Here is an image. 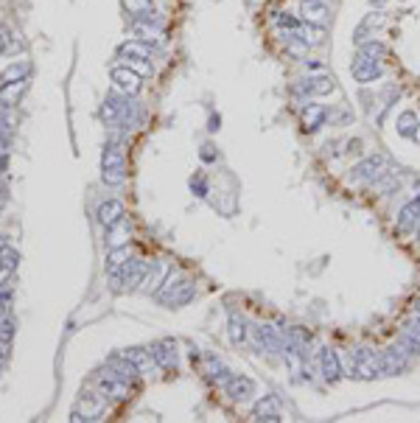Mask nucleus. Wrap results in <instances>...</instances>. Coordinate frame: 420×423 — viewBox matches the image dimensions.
I'll use <instances>...</instances> for the list:
<instances>
[{
  "label": "nucleus",
  "instance_id": "f257e3e1",
  "mask_svg": "<svg viewBox=\"0 0 420 423\" xmlns=\"http://www.w3.org/2000/svg\"><path fill=\"white\" fill-rule=\"evenodd\" d=\"M101 118H104V123L112 129V137H115V140H123V137H129V132L140 123L143 112H140V104H137L132 96L115 90V93H110V96L104 98V104H101Z\"/></svg>",
  "mask_w": 420,
  "mask_h": 423
},
{
  "label": "nucleus",
  "instance_id": "5701e85b",
  "mask_svg": "<svg viewBox=\"0 0 420 423\" xmlns=\"http://www.w3.org/2000/svg\"><path fill=\"white\" fill-rule=\"evenodd\" d=\"M107 368L118 376V379H123V381H129V384H137V379H140V370L123 356V354H118V356H110V362H107Z\"/></svg>",
  "mask_w": 420,
  "mask_h": 423
},
{
  "label": "nucleus",
  "instance_id": "2f4dec72",
  "mask_svg": "<svg viewBox=\"0 0 420 423\" xmlns=\"http://www.w3.org/2000/svg\"><path fill=\"white\" fill-rule=\"evenodd\" d=\"M129 258H132V250H129V247H115V250H110V255H107V275H110V277L118 275V272L129 264Z\"/></svg>",
  "mask_w": 420,
  "mask_h": 423
},
{
  "label": "nucleus",
  "instance_id": "6e6552de",
  "mask_svg": "<svg viewBox=\"0 0 420 423\" xmlns=\"http://www.w3.org/2000/svg\"><path fill=\"white\" fill-rule=\"evenodd\" d=\"M107 395L104 392H93V390H85L82 398H79V409L70 415V420L79 423V420H101L104 409H107Z\"/></svg>",
  "mask_w": 420,
  "mask_h": 423
},
{
  "label": "nucleus",
  "instance_id": "8fccbe9b",
  "mask_svg": "<svg viewBox=\"0 0 420 423\" xmlns=\"http://www.w3.org/2000/svg\"><path fill=\"white\" fill-rule=\"evenodd\" d=\"M6 250V236H0V252Z\"/></svg>",
  "mask_w": 420,
  "mask_h": 423
},
{
  "label": "nucleus",
  "instance_id": "39448f33",
  "mask_svg": "<svg viewBox=\"0 0 420 423\" xmlns=\"http://www.w3.org/2000/svg\"><path fill=\"white\" fill-rule=\"evenodd\" d=\"M384 174H387V157L384 155H367L365 160H359L353 169H350V182L376 185Z\"/></svg>",
  "mask_w": 420,
  "mask_h": 423
},
{
  "label": "nucleus",
  "instance_id": "6ab92c4d",
  "mask_svg": "<svg viewBox=\"0 0 420 423\" xmlns=\"http://www.w3.org/2000/svg\"><path fill=\"white\" fill-rule=\"evenodd\" d=\"M252 420H266V423H280V398L277 395H263L255 409H252Z\"/></svg>",
  "mask_w": 420,
  "mask_h": 423
},
{
  "label": "nucleus",
  "instance_id": "aec40b11",
  "mask_svg": "<svg viewBox=\"0 0 420 423\" xmlns=\"http://www.w3.org/2000/svg\"><path fill=\"white\" fill-rule=\"evenodd\" d=\"M129 239H132V219L121 216L115 225L107 227V239L104 241H107V250H115V247H126Z\"/></svg>",
  "mask_w": 420,
  "mask_h": 423
},
{
  "label": "nucleus",
  "instance_id": "c9c22d12",
  "mask_svg": "<svg viewBox=\"0 0 420 423\" xmlns=\"http://www.w3.org/2000/svg\"><path fill=\"white\" fill-rule=\"evenodd\" d=\"M121 6L126 9L129 17H137V15H146L155 9V0H121Z\"/></svg>",
  "mask_w": 420,
  "mask_h": 423
},
{
  "label": "nucleus",
  "instance_id": "412c9836",
  "mask_svg": "<svg viewBox=\"0 0 420 423\" xmlns=\"http://www.w3.org/2000/svg\"><path fill=\"white\" fill-rule=\"evenodd\" d=\"M123 356L140 370V376H149V373L157 370V362H155V356H152V350H146V347H126Z\"/></svg>",
  "mask_w": 420,
  "mask_h": 423
},
{
  "label": "nucleus",
  "instance_id": "cd10ccee",
  "mask_svg": "<svg viewBox=\"0 0 420 423\" xmlns=\"http://www.w3.org/2000/svg\"><path fill=\"white\" fill-rule=\"evenodd\" d=\"M118 56L121 59H152V45L134 37V40L118 45Z\"/></svg>",
  "mask_w": 420,
  "mask_h": 423
},
{
  "label": "nucleus",
  "instance_id": "ea45409f",
  "mask_svg": "<svg viewBox=\"0 0 420 423\" xmlns=\"http://www.w3.org/2000/svg\"><path fill=\"white\" fill-rule=\"evenodd\" d=\"M191 188L196 191V196H204V193H207V185H204V177H193V180H191Z\"/></svg>",
  "mask_w": 420,
  "mask_h": 423
},
{
  "label": "nucleus",
  "instance_id": "58836bf2",
  "mask_svg": "<svg viewBox=\"0 0 420 423\" xmlns=\"http://www.w3.org/2000/svg\"><path fill=\"white\" fill-rule=\"evenodd\" d=\"M6 320H12V297H9V292L0 295V322H6Z\"/></svg>",
  "mask_w": 420,
  "mask_h": 423
},
{
  "label": "nucleus",
  "instance_id": "f8f14e48",
  "mask_svg": "<svg viewBox=\"0 0 420 423\" xmlns=\"http://www.w3.org/2000/svg\"><path fill=\"white\" fill-rule=\"evenodd\" d=\"M378 359H381V376H398V373H403V370L409 368V362H412V356L406 354L401 345H392V347L381 350Z\"/></svg>",
  "mask_w": 420,
  "mask_h": 423
},
{
  "label": "nucleus",
  "instance_id": "2eb2a0df",
  "mask_svg": "<svg viewBox=\"0 0 420 423\" xmlns=\"http://www.w3.org/2000/svg\"><path fill=\"white\" fill-rule=\"evenodd\" d=\"M149 350H152V356H155L157 368H163V370H177L180 354H177V342H174V339H157Z\"/></svg>",
  "mask_w": 420,
  "mask_h": 423
},
{
  "label": "nucleus",
  "instance_id": "de8ad7c7",
  "mask_svg": "<svg viewBox=\"0 0 420 423\" xmlns=\"http://www.w3.org/2000/svg\"><path fill=\"white\" fill-rule=\"evenodd\" d=\"M412 309H414V314H420V295L414 297V303H412Z\"/></svg>",
  "mask_w": 420,
  "mask_h": 423
},
{
  "label": "nucleus",
  "instance_id": "f704fd0d",
  "mask_svg": "<svg viewBox=\"0 0 420 423\" xmlns=\"http://www.w3.org/2000/svg\"><path fill=\"white\" fill-rule=\"evenodd\" d=\"M28 74H31V64L28 62H15V64H9L3 74H0V85L3 82H20V79H28Z\"/></svg>",
  "mask_w": 420,
  "mask_h": 423
},
{
  "label": "nucleus",
  "instance_id": "c03bdc74",
  "mask_svg": "<svg viewBox=\"0 0 420 423\" xmlns=\"http://www.w3.org/2000/svg\"><path fill=\"white\" fill-rule=\"evenodd\" d=\"M306 67H311V70H322V62H317V59H306Z\"/></svg>",
  "mask_w": 420,
  "mask_h": 423
},
{
  "label": "nucleus",
  "instance_id": "a18cd8bd",
  "mask_svg": "<svg viewBox=\"0 0 420 423\" xmlns=\"http://www.w3.org/2000/svg\"><path fill=\"white\" fill-rule=\"evenodd\" d=\"M3 34H6V31H0V53H3V51L9 48V45H6V37H3Z\"/></svg>",
  "mask_w": 420,
  "mask_h": 423
},
{
  "label": "nucleus",
  "instance_id": "20e7f679",
  "mask_svg": "<svg viewBox=\"0 0 420 423\" xmlns=\"http://www.w3.org/2000/svg\"><path fill=\"white\" fill-rule=\"evenodd\" d=\"M347 376L350 379H359V381H373L376 376H381V359H378L376 350H370V347L350 350Z\"/></svg>",
  "mask_w": 420,
  "mask_h": 423
},
{
  "label": "nucleus",
  "instance_id": "3c124183",
  "mask_svg": "<svg viewBox=\"0 0 420 423\" xmlns=\"http://www.w3.org/2000/svg\"><path fill=\"white\" fill-rule=\"evenodd\" d=\"M417 247H420V227H417Z\"/></svg>",
  "mask_w": 420,
  "mask_h": 423
},
{
  "label": "nucleus",
  "instance_id": "a211bd4d",
  "mask_svg": "<svg viewBox=\"0 0 420 423\" xmlns=\"http://www.w3.org/2000/svg\"><path fill=\"white\" fill-rule=\"evenodd\" d=\"M398 233H412L414 227H420V193L412 196L401 210H398V222H395Z\"/></svg>",
  "mask_w": 420,
  "mask_h": 423
},
{
  "label": "nucleus",
  "instance_id": "7c9ffc66",
  "mask_svg": "<svg viewBox=\"0 0 420 423\" xmlns=\"http://www.w3.org/2000/svg\"><path fill=\"white\" fill-rule=\"evenodd\" d=\"M227 336H230L233 345H244L247 342L250 325H247V320L241 314H230V320H227Z\"/></svg>",
  "mask_w": 420,
  "mask_h": 423
},
{
  "label": "nucleus",
  "instance_id": "09e8293b",
  "mask_svg": "<svg viewBox=\"0 0 420 423\" xmlns=\"http://www.w3.org/2000/svg\"><path fill=\"white\" fill-rule=\"evenodd\" d=\"M412 140H414V144H420V123H417V129H414V135H412Z\"/></svg>",
  "mask_w": 420,
  "mask_h": 423
},
{
  "label": "nucleus",
  "instance_id": "423d86ee",
  "mask_svg": "<svg viewBox=\"0 0 420 423\" xmlns=\"http://www.w3.org/2000/svg\"><path fill=\"white\" fill-rule=\"evenodd\" d=\"M336 90V79L328 76V74H317V76H306L300 82L292 85V93L300 96V98H322V96H331Z\"/></svg>",
  "mask_w": 420,
  "mask_h": 423
},
{
  "label": "nucleus",
  "instance_id": "a878e982",
  "mask_svg": "<svg viewBox=\"0 0 420 423\" xmlns=\"http://www.w3.org/2000/svg\"><path fill=\"white\" fill-rule=\"evenodd\" d=\"M163 275H166V264L163 261H152L146 275H143V284H140V292H146V295H155L163 284Z\"/></svg>",
  "mask_w": 420,
  "mask_h": 423
},
{
  "label": "nucleus",
  "instance_id": "c756f323",
  "mask_svg": "<svg viewBox=\"0 0 420 423\" xmlns=\"http://www.w3.org/2000/svg\"><path fill=\"white\" fill-rule=\"evenodd\" d=\"M300 40L308 45V48H317V45H322L325 42V26H320V23H308V20H303V26H300Z\"/></svg>",
  "mask_w": 420,
  "mask_h": 423
},
{
  "label": "nucleus",
  "instance_id": "603ef678",
  "mask_svg": "<svg viewBox=\"0 0 420 423\" xmlns=\"http://www.w3.org/2000/svg\"><path fill=\"white\" fill-rule=\"evenodd\" d=\"M325 3H328V0H325Z\"/></svg>",
  "mask_w": 420,
  "mask_h": 423
},
{
  "label": "nucleus",
  "instance_id": "b1692460",
  "mask_svg": "<svg viewBox=\"0 0 420 423\" xmlns=\"http://www.w3.org/2000/svg\"><path fill=\"white\" fill-rule=\"evenodd\" d=\"M96 216H98V222H101L104 227H110V225H115L121 216H126V207H123L121 199H107V202L98 205Z\"/></svg>",
  "mask_w": 420,
  "mask_h": 423
},
{
  "label": "nucleus",
  "instance_id": "4c0bfd02",
  "mask_svg": "<svg viewBox=\"0 0 420 423\" xmlns=\"http://www.w3.org/2000/svg\"><path fill=\"white\" fill-rule=\"evenodd\" d=\"M403 334L420 342V314H412V317L403 322Z\"/></svg>",
  "mask_w": 420,
  "mask_h": 423
},
{
  "label": "nucleus",
  "instance_id": "4468645a",
  "mask_svg": "<svg viewBox=\"0 0 420 423\" xmlns=\"http://www.w3.org/2000/svg\"><path fill=\"white\" fill-rule=\"evenodd\" d=\"M250 336L258 350H283V334L269 328V325H250Z\"/></svg>",
  "mask_w": 420,
  "mask_h": 423
},
{
  "label": "nucleus",
  "instance_id": "473e14b6",
  "mask_svg": "<svg viewBox=\"0 0 420 423\" xmlns=\"http://www.w3.org/2000/svg\"><path fill=\"white\" fill-rule=\"evenodd\" d=\"M272 23H274L280 31H283V34H297L300 26H303V20L295 17L292 12H274V15H272Z\"/></svg>",
  "mask_w": 420,
  "mask_h": 423
},
{
  "label": "nucleus",
  "instance_id": "a19ab883",
  "mask_svg": "<svg viewBox=\"0 0 420 423\" xmlns=\"http://www.w3.org/2000/svg\"><path fill=\"white\" fill-rule=\"evenodd\" d=\"M362 146H365V144H362L359 137H356V140H347V149H344V152H347V155H362Z\"/></svg>",
  "mask_w": 420,
  "mask_h": 423
},
{
  "label": "nucleus",
  "instance_id": "e433bc0d",
  "mask_svg": "<svg viewBox=\"0 0 420 423\" xmlns=\"http://www.w3.org/2000/svg\"><path fill=\"white\" fill-rule=\"evenodd\" d=\"M359 51H362L365 56L376 59V62H381V59L387 56V45H384L381 40H367V42H362V45H359Z\"/></svg>",
  "mask_w": 420,
  "mask_h": 423
},
{
  "label": "nucleus",
  "instance_id": "393cba45",
  "mask_svg": "<svg viewBox=\"0 0 420 423\" xmlns=\"http://www.w3.org/2000/svg\"><path fill=\"white\" fill-rule=\"evenodd\" d=\"M325 121H328V107L325 104H306L303 107V129L306 132H317Z\"/></svg>",
  "mask_w": 420,
  "mask_h": 423
},
{
  "label": "nucleus",
  "instance_id": "f3484780",
  "mask_svg": "<svg viewBox=\"0 0 420 423\" xmlns=\"http://www.w3.org/2000/svg\"><path fill=\"white\" fill-rule=\"evenodd\" d=\"M225 395L230 398V401H250L252 395H255V381L250 379V376H230L225 384Z\"/></svg>",
  "mask_w": 420,
  "mask_h": 423
},
{
  "label": "nucleus",
  "instance_id": "0eeeda50",
  "mask_svg": "<svg viewBox=\"0 0 420 423\" xmlns=\"http://www.w3.org/2000/svg\"><path fill=\"white\" fill-rule=\"evenodd\" d=\"M149 264H152V261H146V258H129V264H126L118 275L110 277V280H112V286H115V289H140V284H143V275H146Z\"/></svg>",
  "mask_w": 420,
  "mask_h": 423
},
{
  "label": "nucleus",
  "instance_id": "9d476101",
  "mask_svg": "<svg viewBox=\"0 0 420 423\" xmlns=\"http://www.w3.org/2000/svg\"><path fill=\"white\" fill-rule=\"evenodd\" d=\"M96 387H98V392H104L110 401H126V398H129V390H132V384L123 381V379H118L110 368L101 370V373L96 376Z\"/></svg>",
  "mask_w": 420,
  "mask_h": 423
},
{
  "label": "nucleus",
  "instance_id": "79ce46f5",
  "mask_svg": "<svg viewBox=\"0 0 420 423\" xmlns=\"http://www.w3.org/2000/svg\"><path fill=\"white\" fill-rule=\"evenodd\" d=\"M202 160H204V163H213V160H216V149L210 146V144L202 146Z\"/></svg>",
  "mask_w": 420,
  "mask_h": 423
},
{
  "label": "nucleus",
  "instance_id": "864d4df0",
  "mask_svg": "<svg viewBox=\"0 0 420 423\" xmlns=\"http://www.w3.org/2000/svg\"><path fill=\"white\" fill-rule=\"evenodd\" d=\"M0 362H3V359H0Z\"/></svg>",
  "mask_w": 420,
  "mask_h": 423
},
{
  "label": "nucleus",
  "instance_id": "37998d69",
  "mask_svg": "<svg viewBox=\"0 0 420 423\" xmlns=\"http://www.w3.org/2000/svg\"><path fill=\"white\" fill-rule=\"evenodd\" d=\"M9 347H12V342L0 339V359H6V356H9Z\"/></svg>",
  "mask_w": 420,
  "mask_h": 423
},
{
  "label": "nucleus",
  "instance_id": "72a5a7b5",
  "mask_svg": "<svg viewBox=\"0 0 420 423\" xmlns=\"http://www.w3.org/2000/svg\"><path fill=\"white\" fill-rule=\"evenodd\" d=\"M417 123H420V118H417L412 110H403V112L395 118V132H398L401 137H412L414 129H417Z\"/></svg>",
  "mask_w": 420,
  "mask_h": 423
},
{
  "label": "nucleus",
  "instance_id": "dca6fc26",
  "mask_svg": "<svg viewBox=\"0 0 420 423\" xmlns=\"http://www.w3.org/2000/svg\"><path fill=\"white\" fill-rule=\"evenodd\" d=\"M320 373H322V379L328 384H336L342 379L344 368H342V359H339V354L333 347H322L320 350Z\"/></svg>",
  "mask_w": 420,
  "mask_h": 423
},
{
  "label": "nucleus",
  "instance_id": "9b49d317",
  "mask_svg": "<svg viewBox=\"0 0 420 423\" xmlns=\"http://www.w3.org/2000/svg\"><path fill=\"white\" fill-rule=\"evenodd\" d=\"M350 74H353V79L359 85H370L376 79H381V64L370 56H365L362 51L353 53V62H350Z\"/></svg>",
  "mask_w": 420,
  "mask_h": 423
},
{
  "label": "nucleus",
  "instance_id": "f03ea898",
  "mask_svg": "<svg viewBox=\"0 0 420 423\" xmlns=\"http://www.w3.org/2000/svg\"><path fill=\"white\" fill-rule=\"evenodd\" d=\"M196 297V284L191 277H185L182 272H168V277L160 284V289L155 292V300L166 309H182Z\"/></svg>",
  "mask_w": 420,
  "mask_h": 423
},
{
  "label": "nucleus",
  "instance_id": "7ed1b4c3",
  "mask_svg": "<svg viewBox=\"0 0 420 423\" xmlns=\"http://www.w3.org/2000/svg\"><path fill=\"white\" fill-rule=\"evenodd\" d=\"M101 180H104L110 188L123 185V180H126V152H123V140H115V137L107 140L104 155H101Z\"/></svg>",
  "mask_w": 420,
  "mask_h": 423
},
{
  "label": "nucleus",
  "instance_id": "49530a36",
  "mask_svg": "<svg viewBox=\"0 0 420 423\" xmlns=\"http://www.w3.org/2000/svg\"><path fill=\"white\" fill-rule=\"evenodd\" d=\"M207 129H210V132H216V129H219V118H210V126H207Z\"/></svg>",
  "mask_w": 420,
  "mask_h": 423
},
{
  "label": "nucleus",
  "instance_id": "4be33fe9",
  "mask_svg": "<svg viewBox=\"0 0 420 423\" xmlns=\"http://www.w3.org/2000/svg\"><path fill=\"white\" fill-rule=\"evenodd\" d=\"M204 376H207L210 384H225L233 373H230V368L216 354H204Z\"/></svg>",
  "mask_w": 420,
  "mask_h": 423
},
{
  "label": "nucleus",
  "instance_id": "c85d7f7f",
  "mask_svg": "<svg viewBox=\"0 0 420 423\" xmlns=\"http://www.w3.org/2000/svg\"><path fill=\"white\" fill-rule=\"evenodd\" d=\"M26 87H28V79H20V82H3V85H0V104H3L6 110H12V107L20 101V96L26 93Z\"/></svg>",
  "mask_w": 420,
  "mask_h": 423
},
{
  "label": "nucleus",
  "instance_id": "bb28decb",
  "mask_svg": "<svg viewBox=\"0 0 420 423\" xmlns=\"http://www.w3.org/2000/svg\"><path fill=\"white\" fill-rule=\"evenodd\" d=\"M300 15L308 23L325 26V20H328V3H325V0H303V3H300Z\"/></svg>",
  "mask_w": 420,
  "mask_h": 423
},
{
  "label": "nucleus",
  "instance_id": "1a4fd4ad",
  "mask_svg": "<svg viewBox=\"0 0 420 423\" xmlns=\"http://www.w3.org/2000/svg\"><path fill=\"white\" fill-rule=\"evenodd\" d=\"M132 31L137 40L143 42H160L163 40V20L157 17V12H146V15H137L132 17Z\"/></svg>",
  "mask_w": 420,
  "mask_h": 423
},
{
  "label": "nucleus",
  "instance_id": "ddd939ff",
  "mask_svg": "<svg viewBox=\"0 0 420 423\" xmlns=\"http://www.w3.org/2000/svg\"><path fill=\"white\" fill-rule=\"evenodd\" d=\"M110 79H112V87L118 90V93H126V96H134L137 90H140V74H134V70L129 67V64H115L112 70H110Z\"/></svg>",
  "mask_w": 420,
  "mask_h": 423
}]
</instances>
